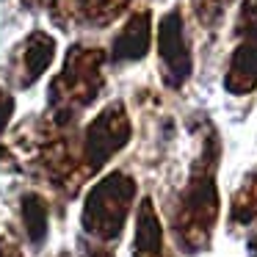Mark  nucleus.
Returning a JSON list of instances; mask_svg holds the SVG:
<instances>
[{"label":"nucleus","mask_w":257,"mask_h":257,"mask_svg":"<svg viewBox=\"0 0 257 257\" xmlns=\"http://www.w3.org/2000/svg\"><path fill=\"white\" fill-rule=\"evenodd\" d=\"M86 257H113L108 249H86Z\"/></svg>","instance_id":"nucleus-11"},{"label":"nucleus","mask_w":257,"mask_h":257,"mask_svg":"<svg viewBox=\"0 0 257 257\" xmlns=\"http://www.w3.org/2000/svg\"><path fill=\"white\" fill-rule=\"evenodd\" d=\"M124 3L127 0H78V9L86 20H91V25H105L122 12Z\"/></svg>","instance_id":"nucleus-7"},{"label":"nucleus","mask_w":257,"mask_h":257,"mask_svg":"<svg viewBox=\"0 0 257 257\" xmlns=\"http://www.w3.org/2000/svg\"><path fill=\"white\" fill-rule=\"evenodd\" d=\"M102 53L100 50H89V47H72L64 61L61 75L56 78L50 89V102L61 105V111L67 113H78L75 108L89 105L97 97L102 86Z\"/></svg>","instance_id":"nucleus-1"},{"label":"nucleus","mask_w":257,"mask_h":257,"mask_svg":"<svg viewBox=\"0 0 257 257\" xmlns=\"http://www.w3.org/2000/svg\"><path fill=\"white\" fill-rule=\"evenodd\" d=\"M25 227L34 243H39L47 232V218H45V205H42L39 196H25Z\"/></svg>","instance_id":"nucleus-8"},{"label":"nucleus","mask_w":257,"mask_h":257,"mask_svg":"<svg viewBox=\"0 0 257 257\" xmlns=\"http://www.w3.org/2000/svg\"><path fill=\"white\" fill-rule=\"evenodd\" d=\"M232 218L235 221H251V218H257V177L238 194L235 207H232Z\"/></svg>","instance_id":"nucleus-9"},{"label":"nucleus","mask_w":257,"mask_h":257,"mask_svg":"<svg viewBox=\"0 0 257 257\" xmlns=\"http://www.w3.org/2000/svg\"><path fill=\"white\" fill-rule=\"evenodd\" d=\"M150 50V14L141 12L133 14L130 23L122 28V34L113 42L111 58L113 61H133V58H141Z\"/></svg>","instance_id":"nucleus-5"},{"label":"nucleus","mask_w":257,"mask_h":257,"mask_svg":"<svg viewBox=\"0 0 257 257\" xmlns=\"http://www.w3.org/2000/svg\"><path fill=\"white\" fill-rule=\"evenodd\" d=\"M158 53L163 61V78L169 86H180L191 72V56L183 39V23H180V12H172L163 17L161 31H158Z\"/></svg>","instance_id":"nucleus-4"},{"label":"nucleus","mask_w":257,"mask_h":257,"mask_svg":"<svg viewBox=\"0 0 257 257\" xmlns=\"http://www.w3.org/2000/svg\"><path fill=\"white\" fill-rule=\"evenodd\" d=\"M9 113H12V100H9L6 94H0V130H3V124H6Z\"/></svg>","instance_id":"nucleus-10"},{"label":"nucleus","mask_w":257,"mask_h":257,"mask_svg":"<svg viewBox=\"0 0 257 257\" xmlns=\"http://www.w3.org/2000/svg\"><path fill=\"white\" fill-rule=\"evenodd\" d=\"M28 3H53V0H28Z\"/></svg>","instance_id":"nucleus-13"},{"label":"nucleus","mask_w":257,"mask_h":257,"mask_svg":"<svg viewBox=\"0 0 257 257\" xmlns=\"http://www.w3.org/2000/svg\"><path fill=\"white\" fill-rule=\"evenodd\" d=\"M133 194H136V185L124 174H111L100 185H94L83 210L86 229L102 240L116 238L130 213V205H133Z\"/></svg>","instance_id":"nucleus-2"},{"label":"nucleus","mask_w":257,"mask_h":257,"mask_svg":"<svg viewBox=\"0 0 257 257\" xmlns=\"http://www.w3.org/2000/svg\"><path fill=\"white\" fill-rule=\"evenodd\" d=\"M53 53H56V45H53V36L47 34H34L23 47V86L34 83L42 72L47 69V64L53 61Z\"/></svg>","instance_id":"nucleus-6"},{"label":"nucleus","mask_w":257,"mask_h":257,"mask_svg":"<svg viewBox=\"0 0 257 257\" xmlns=\"http://www.w3.org/2000/svg\"><path fill=\"white\" fill-rule=\"evenodd\" d=\"M0 257H20L17 249H12V246H0Z\"/></svg>","instance_id":"nucleus-12"},{"label":"nucleus","mask_w":257,"mask_h":257,"mask_svg":"<svg viewBox=\"0 0 257 257\" xmlns=\"http://www.w3.org/2000/svg\"><path fill=\"white\" fill-rule=\"evenodd\" d=\"M130 139V124H127V113L119 102L108 105L94 122L86 130V166L89 172L100 169L119 147H124V141Z\"/></svg>","instance_id":"nucleus-3"},{"label":"nucleus","mask_w":257,"mask_h":257,"mask_svg":"<svg viewBox=\"0 0 257 257\" xmlns=\"http://www.w3.org/2000/svg\"><path fill=\"white\" fill-rule=\"evenodd\" d=\"M58 257H67V254H58Z\"/></svg>","instance_id":"nucleus-14"}]
</instances>
